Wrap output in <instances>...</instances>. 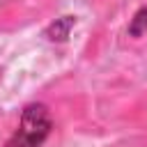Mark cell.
<instances>
[{
  "instance_id": "cell-1",
  "label": "cell",
  "mask_w": 147,
  "mask_h": 147,
  "mask_svg": "<svg viewBox=\"0 0 147 147\" xmlns=\"http://www.w3.org/2000/svg\"><path fill=\"white\" fill-rule=\"evenodd\" d=\"M48 133H51V117H48L46 106L30 103L21 115L18 131L9 138L5 147H39Z\"/></svg>"
},
{
  "instance_id": "cell-2",
  "label": "cell",
  "mask_w": 147,
  "mask_h": 147,
  "mask_svg": "<svg viewBox=\"0 0 147 147\" xmlns=\"http://www.w3.org/2000/svg\"><path fill=\"white\" fill-rule=\"evenodd\" d=\"M74 23H76L74 16H62V18H57L55 23H51L46 28V37L51 41H64L69 37V30L74 28Z\"/></svg>"
},
{
  "instance_id": "cell-3",
  "label": "cell",
  "mask_w": 147,
  "mask_h": 147,
  "mask_svg": "<svg viewBox=\"0 0 147 147\" xmlns=\"http://www.w3.org/2000/svg\"><path fill=\"white\" fill-rule=\"evenodd\" d=\"M145 32H147V7L138 9L136 16H133L131 23H129V34H131V37H140V34H145Z\"/></svg>"
}]
</instances>
